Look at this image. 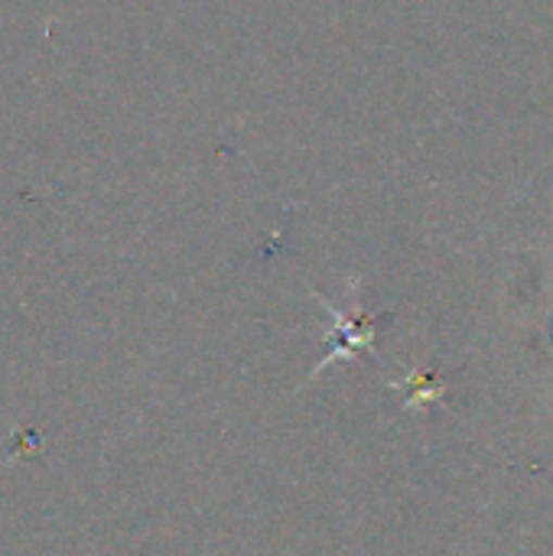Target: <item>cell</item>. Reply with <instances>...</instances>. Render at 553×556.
Here are the masks:
<instances>
[{
	"instance_id": "6da1fadb",
	"label": "cell",
	"mask_w": 553,
	"mask_h": 556,
	"mask_svg": "<svg viewBox=\"0 0 553 556\" xmlns=\"http://www.w3.org/2000/svg\"><path fill=\"white\" fill-rule=\"evenodd\" d=\"M332 316H336V349L323 358V365H316V371H323L329 362H336V358H349L355 349H368L372 352V319H365V316H359L355 323L349 319V313H339V309H332ZM313 371V375H316Z\"/></svg>"
}]
</instances>
